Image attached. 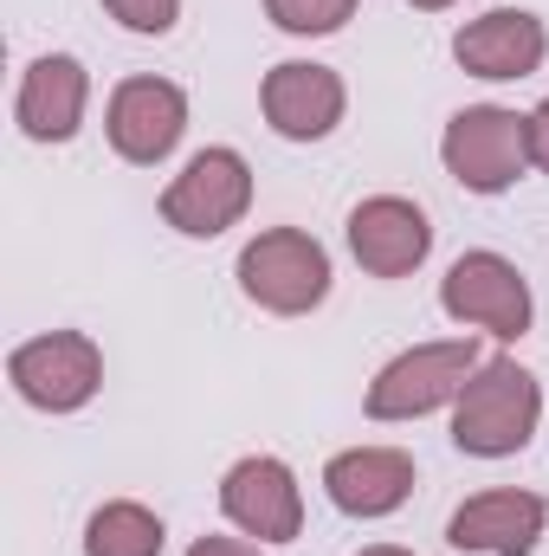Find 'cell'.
I'll use <instances>...</instances> for the list:
<instances>
[{"label": "cell", "mask_w": 549, "mask_h": 556, "mask_svg": "<svg viewBox=\"0 0 549 556\" xmlns=\"http://www.w3.org/2000/svg\"><path fill=\"white\" fill-rule=\"evenodd\" d=\"M544 420V382L518 356H485L452 402V446L472 459H511Z\"/></svg>", "instance_id": "cell-1"}, {"label": "cell", "mask_w": 549, "mask_h": 556, "mask_svg": "<svg viewBox=\"0 0 549 556\" xmlns=\"http://www.w3.org/2000/svg\"><path fill=\"white\" fill-rule=\"evenodd\" d=\"M240 291L272 311V317H304L330 298V253L304 233V227H266L240 247Z\"/></svg>", "instance_id": "cell-2"}, {"label": "cell", "mask_w": 549, "mask_h": 556, "mask_svg": "<svg viewBox=\"0 0 549 556\" xmlns=\"http://www.w3.org/2000/svg\"><path fill=\"white\" fill-rule=\"evenodd\" d=\"M478 363L485 356H478L472 337L413 343L395 363H382V376L369 382L362 408H369V420H420V415H433V408H446V402H459V389L472 382Z\"/></svg>", "instance_id": "cell-3"}, {"label": "cell", "mask_w": 549, "mask_h": 556, "mask_svg": "<svg viewBox=\"0 0 549 556\" xmlns=\"http://www.w3.org/2000/svg\"><path fill=\"white\" fill-rule=\"evenodd\" d=\"M439 162L465 194H505L531 168V117L505 104H465L439 137Z\"/></svg>", "instance_id": "cell-4"}, {"label": "cell", "mask_w": 549, "mask_h": 556, "mask_svg": "<svg viewBox=\"0 0 549 556\" xmlns=\"http://www.w3.org/2000/svg\"><path fill=\"white\" fill-rule=\"evenodd\" d=\"M7 382L39 415H78L104 389V350L85 330H46L7 356Z\"/></svg>", "instance_id": "cell-5"}, {"label": "cell", "mask_w": 549, "mask_h": 556, "mask_svg": "<svg viewBox=\"0 0 549 556\" xmlns=\"http://www.w3.org/2000/svg\"><path fill=\"white\" fill-rule=\"evenodd\" d=\"M253 207V168L240 149H201L188 155V168L162 188V220L188 240H214L227 227H240Z\"/></svg>", "instance_id": "cell-6"}, {"label": "cell", "mask_w": 549, "mask_h": 556, "mask_svg": "<svg viewBox=\"0 0 549 556\" xmlns=\"http://www.w3.org/2000/svg\"><path fill=\"white\" fill-rule=\"evenodd\" d=\"M439 311L452 324L491 330L498 343H518L531 330V317H537L531 285H524V273L505 253H459L446 266V278H439Z\"/></svg>", "instance_id": "cell-7"}, {"label": "cell", "mask_w": 549, "mask_h": 556, "mask_svg": "<svg viewBox=\"0 0 549 556\" xmlns=\"http://www.w3.org/2000/svg\"><path fill=\"white\" fill-rule=\"evenodd\" d=\"M104 137L124 162L155 168L175 155V142L188 137V91L175 78H124L111 91V111H104Z\"/></svg>", "instance_id": "cell-8"}, {"label": "cell", "mask_w": 549, "mask_h": 556, "mask_svg": "<svg viewBox=\"0 0 549 556\" xmlns=\"http://www.w3.org/2000/svg\"><path fill=\"white\" fill-rule=\"evenodd\" d=\"M220 511L233 531L259 538V544H291L304 531V492H297V472L272 459V453H246L227 466L220 479Z\"/></svg>", "instance_id": "cell-9"}, {"label": "cell", "mask_w": 549, "mask_h": 556, "mask_svg": "<svg viewBox=\"0 0 549 556\" xmlns=\"http://www.w3.org/2000/svg\"><path fill=\"white\" fill-rule=\"evenodd\" d=\"M259 111H266V124H272L284 142H323L343 124L349 91H343V78H336L330 65H317V59H284V65L266 72V85H259Z\"/></svg>", "instance_id": "cell-10"}, {"label": "cell", "mask_w": 549, "mask_h": 556, "mask_svg": "<svg viewBox=\"0 0 549 556\" xmlns=\"http://www.w3.org/2000/svg\"><path fill=\"white\" fill-rule=\"evenodd\" d=\"M349 253L369 278H408L433 253V220L408 194H369L349 207Z\"/></svg>", "instance_id": "cell-11"}, {"label": "cell", "mask_w": 549, "mask_h": 556, "mask_svg": "<svg viewBox=\"0 0 549 556\" xmlns=\"http://www.w3.org/2000/svg\"><path fill=\"white\" fill-rule=\"evenodd\" d=\"M544 525H549V498L498 485V492L465 498L446 518V544L459 556H531L544 544Z\"/></svg>", "instance_id": "cell-12"}, {"label": "cell", "mask_w": 549, "mask_h": 556, "mask_svg": "<svg viewBox=\"0 0 549 556\" xmlns=\"http://www.w3.org/2000/svg\"><path fill=\"white\" fill-rule=\"evenodd\" d=\"M452 59L472 78H491V85L531 78L549 59V26L524 7H491V13H478V20H465L452 33Z\"/></svg>", "instance_id": "cell-13"}, {"label": "cell", "mask_w": 549, "mask_h": 556, "mask_svg": "<svg viewBox=\"0 0 549 556\" xmlns=\"http://www.w3.org/2000/svg\"><path fill=\"white\" fill-rule=\"evenodd\" d=\"M323 492L343 518H388L413 498V453L401 446H349L323 466Z\"/></svg>", "instance_id": "cell-14"}, {"label": "cell", "mask_w": 549, "mask_h": 556, "mask_svg": "<svg viewBox=\"0 0 549 556\" xmlns=\"http://www.w3.org/2000/svg\"><path fill=\"white\" fill-rule=\"evenodd\" d=\"M85 104H91V78L72 52H46L26 65L20 78V98H13V117L33 142H72L85 124Z\"/></svg>", "instance_id": "cell-15"}, {"label": "cell", "mask_w": 549, "mask_h": 556, "mask_svg": "<svg viewBox=\"0 0 549 556\" xmlns=\"http://www.w3.org/2000/svg\"><path fill=\"white\" fill-rule=\"evenodd\" d=\"M162 544H168L162 518L137 498H111L85 525V556H162Z\"/></svg>", "instance_id": "cell-16"}, {"label": "cell", "mask_w": 549, "mask_h": 556, "mask_svg": "<svg viewBox=\"0 0 549 556\" xmlns=\"http://www.w3.org/2000/svg\"><path fill=\"white\" fill-rule=\"evenodd\" d=\"M356 7H362V0H266L272 26L278 33H297V39H323V33H336Z\"/></svg>", "instance_id": "cell-17"}, {"label": "cell", "mask_w": 549, "mask_h": 556, "mask_svg": "<svg viewBox=\"0 0 549 556\" xmlns=\"http://www.w3.org/2000/svg\"><path fill=\"white\" fill-rule=\"evenodd\" d=\"M104 13H111L117 26L142 33V39H162V33H175V20H181V0H104Z\"/></svg>", "instance_id": "cell-18"}, {"label": "cell", "mask_w": 549, "mask_h": 556, "mask_svg": "<svg viewBox=\"0 0 549 556\" xmlns=\"http://www.w3.org/2000/svg\"><path fill=\"white\" fill-rule=\"evenodd\" d=\"M531 168H544L549 175V98L531 111Z\"/></svg>", "instance_id": "cell-19"}, {"label": "cell", "mask_w": 549, "mask_h": 556, "mask_svg": "<svg viewBox=\"0 0 549 556\" xmlns=\"http://www.w3.org/2000/svg\"><path fill=\"white\" fill-rule=\"evenodd\" d=\"M188 556H259L253 544H240V538H194Z\"/></svg>", "instance_id": "cell-20"}, {"label": "cell", "mask_w": 549, "mask_h": 556, "mask_svg": "<svg viewBox=\"0 0 549 556\" xmlns=\"http://www.w3.org/2000/svg\"><path fill=\"white\" fill-rule=\"evenodd\" d=\"M356 556H413V551H401V544H369V551H356Z\"/></svg>", "instance_id": "cell-21"}, {"label": "cell", "mask_w": 549, "mask_h": 556, "mask_svg": "<svg viewBox=\"0 0 549 556\" xmlns=\"http://www.w3.org/2000/svg\"><path fill=\"white\" fill-rule=\"evenodd\" d=\"M413 13H446V7H452V0H408Z\"/></svg>", "instance_id": "cell-22"}]
</instances>
